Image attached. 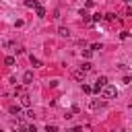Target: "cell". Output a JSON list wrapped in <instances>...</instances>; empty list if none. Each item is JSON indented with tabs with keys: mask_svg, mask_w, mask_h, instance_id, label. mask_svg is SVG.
Instances as JSON below:
<instances>
[{
	"mask_svg": "<svg viewBox=\"0 0 132 132\" xmlns=\"http://www.w3.org/2000/svg\"><path fill=\"white\" fill-rule=\"evenodd\" d=\"M82 56H85V58H91V56H93V50H82Z\"/></svg>",
	"mask_w": 132,
	"mask_h": 132,
	"instance_id": "cell-17",
	"label": "cell"
},
{
	"mask_svg": "<svg viewBox=\"0 0 132 132\" xmlns=\"http://www.w3.org/2000/svg\"><path fill=\"white\" fill-rule=\"evenodd\" d=\"M103 19H105V21H116V14H113V12H107Z\"/></svg>",
	"mask_w": 132,
	"mask_h": 132,
	"instance_id": "cell-14",
	"label": "cell"
},
{
	"mask_svg": "<svg viewBox=\"0 0 132 132\" xmlns=\"http://www.w3.org/2000/svg\"><path fill=\"white\" fill-rule=\"evenodd\" d=\"M85 6H87V8H93V6H95V2H93V0H87V4H85Z\"/></svg>",
	"mask_w": 132,
	"mask_h": 132,
	"instance_id": "cell-21",
	"label": "cell"
},
{
	"mask_svg": "<svg viewBox=\"0 0 132 132\" xmlns=\"http://www.w3.org/2000/svg\"><path fill=\"white\" fill-rule=\"evenodd\" d=\"M128 35H130L128 31H122V33H120V39H128Z\"/></svg>",
	"mask_w": 132,
	"mask_h": 132,
	"instance_id": "cell-19",
	"label": "cell"
},
{
	"mask_svg": "<svg viewBox=\"0 0 132 132\" xmlns=\"http://www.w3.org/2000/svg\"><path fill=\"white\" fill-rule=\"evenodd\" d=\"M124 2H126V4H130V2H132V0H124Z\"/></svg>",
	"mask_w": 132,
	"mask_h": 132,
	"instance_id": "cell-24",
	"label": "cell"
},
{
	"mask_svg": "<svg viewBox=\"0 0 132 132\" xmlns=\"http://www.w3.org/2000/svg\"><path fill=\"white\" fill-rule=\"evenodd\" d=\"M101 19H103V14H99V12H97V14H93V16H91V21H95V23H99V21H101Z\"/></svg>",
	"mask_w": 132,
	"mask_h": 132,
	"instance_id": "cell-13",
	"label": "cell"
},
{
	"mask_svg": "<svg viewBox=\"0 0 132 132\" xmlns=\"http://www.w3.org/2000/svg\"><path fill=\"white\" fill-rule=\"evenodd\" d=\"M23 93H25L23 87H16V89H14V95H23Z\"/></svg>",
	"mask_w": 132,
	"mask_h": 132,
	"instance_id": "cell-18",
	"label": "cell"
},
{
	"mask_svg": "<svg viewBox=\"0 0 132 132\" xmlns=\"http://www.w3.org/2000/svg\"><path fill=\"white\" fill-rule=\"evenodd\" d=\"M4 64H6V66H14V58H12V56H6V58H4Z\"/></svg>",
	"mask_w": 132,
	"mask_h": 132,
	"instance_id": "cell-10",
	"label": "cell"
},
{
	"mask_svg": "<svg viewBox=\"0 0 132 132\" xmlns=\"http://www.w3.org/2000/svg\"><path fill=\"white\" fill-rule=\"evenodd\" d=\"M45 130H47V132H56V130H58V126H54V124H47V126H45Z\"/></svg>",
	"mask_w": 132,
	"mask_h": 132,
	"instance_id": "cell-16",
	"label": "cell"
},
{
	"mask_svg": "<svg viewBox=\"0 0 132 132\" xmlns=\"http://www.w3.org/2000/svg\"><path fill=\"white\" fill-rule=\"evenodd\" d=\"M35 12H37V16H45V8H43V6H39V4L35 6Z\"/></svg>",
	"mask_w": 132,
	"mask_h": 132,
	"instance_id": "cell-8",
	"label": "cell"
},
{
	"mask_svg": "<svg viewBox=\"0 0 132 132\" xmlns=\"http://www.w3.org/2000/svg\"><path fill=\"white\" fill-rule=\"evenodd\" d=\"M101 105H103V103H99V101H91V103H89L91 109H97V107H101Z\"/></svg>",
	"mask_w": 132,
	"mask_h": 132,
	"instance_id": "cell-12",
	"label": "cell"
},
{
	"mask_svg": "<svg viewBox=\"0 0 132 132\" xmlns=\"http://www.w3.org/2000/svg\"><path fill=\"white\" fill-rule=\"evenodd\" d=\"M101 95H103V99H113V97H118V89L113 87V85H103V89H101Z\"/></svg>",
	"mask_w": 132,
	"mask_h": 132,
	"instance_id": "cell-1",
	"label": "cell"
},
{
	"mask_svg": "<svg viewBox=\"0 0 132 132\" xmlns=\"http://www.w3.org/2000/svg\"><path fill=\"white\" fill-rule=\"evenodd\" d=\"M76 80H85V70H74V74H72Z\"/></svg>",
	"mask_w": 132,
	"mask_h": 132,
	"instance_id": "cell-5",
	"label": "cell"
},
{
	"mask_svg": "<svg viewBox=\"0 0 132 132\" xmlns=\"http://www.w3.org/2000/svg\"><path fill=\"white\" fill-rule=\"evenodd\" d=\"M37 4H39L37 0H25V6H27V8H35Z\"/></svg>",
	"mask_w": 132,
	"mask_h": 132,
	"instance_id": "cell-7",
	"label": "cell"
},
{
	"mask_svg": "<svg viewBox=\"0 0 132 132\" xmlns=\"http://www.w3.org/2000/svg\"><path fill=\"white\" fill-rule=\"evenodd\" d=\"M21 105H23V107H31V97L23 93V95H21Z\"/></svg>",
	"mask_w": 132,
	"mask_h": 132,
	"instance_id": "cell-3",
	"label": "cell"
},
{
	"mask_svg": "<svg viewBox=\"0 0 132 132\" xmlns=\"http://www.w3.org/2000/svg\"><path fill=\"white\" fill-rule=\"evenodd\" d=\"M31 80H33V72H25L23 74V82L25 85H31Z\"/></svg>",
	"mask_w": 132,
	"mask_h": 132,
	"instance_id": "cell-4",
	"label": "cell"
},
{
	"mask_svg": "<svg viewBox=\"0 0 132 132\" xmlns=\"http://www.w3.org/2000/svg\"><path fill=\"white\" fill-rule=\"evenodd\" d=\"M91 50H93V52H97V50H101V43H95V45H91Z\"/></svg>",
	"mask_w": 132,
	"mask_h": 132,
	"instance_id": "cell-22",
	"label": "cell"
},
{
	"mask_svg": "<svg viewBox=\"0 0 132 132\" xmlns=\"http://www.w3.org/2000/svg\"><path fill=\"white\" fill-rule=\"evenodd\" d=\"M122 82H124V85H130V76H128V74H126V76H124V78H122Z\"/></svg>",
	"mask_w": 132,
	"mask_h": 132,
	"instance_id": "cell-23",
	"label": "cell"
},
{
	"mask_svg": "<svg viewBox=\"0 0 132 132\" xmlns=\"http://www.w3.org/2000/svg\"><path fill=\"white\" fill-rule=\"evenodd\" d=\"M105 82H107V78H105V76H99V78L95 80V87H91V89H93V93H99V91L103 89V85H105Z\"/></svg>",
	"mask_w": 132,
	"mask_h": 132,
	"instance_id": "cell-2",
	"label": "cell"
},
{
	"mask_svg": "<svg viewBox=\"0 0 132 132\" xmlns=\"http://www.w3.org/2000/svg\"><path fill=\"white\" fill-rule=\"evenodd\" d=\"M93 66H91V62H82V66H80V70H85V72H89Z\"/></svg>",
	"mask_w": 132,
	"mask_h": 132,
	"instance_id": "cell-11",
	"label": "cell"
},
{
	"mask_svg": "<svg viewBox=\"0 0 132 132\" xmlns=\"http://www.w3.org/2000/svg\"><path fill=\"white\" fill-rule=\"evenodd\" d=\"M82 91H85V93H93V89H91L89 85H82Z\"/></svg>",
	"mask_w": 132,
	"mask_h": 132,
	"instance_id": "cell-20",
	"label": "cell"
},
{
	"mask_svg": "<svg viewBox=\"0 0 132 132\" xmlns=\"http://www.w3.org/2000/svg\"><path fill=\"white\" fill-rule=\"evenodd\" d=\"M8 111H10L12 116H19V113H21V107H19V105H10V107H8Z\"/></svg>",
	"mask_w": 132,
	"mask_h": 132,
	"instance_id": "cell-6",
	"label": "cell"
},
{
	"mask_svg": "<svg viewBox=\"0 0 132 132\" xmlns=\"http://www.w3.org/2000/svg\"><path fill=\"white\" fill-rule=\"evenodd\" d=\"M31 64H33V68H37V66H41V62H39L37 58H33V56H31Z\"/></svg>",
	"mask_w": 132,
	"mask_h": 132,
	"instance_id": "cell-15",
	"label": "cell"
},
{
	"mask_svg": "<svg viewBox=\"0 0 132 132\" xmlns=\"http://www.w3.org/2000/svg\"><path fill=\"white\" fill-rule=\"evenodd\" d=\"M58 33H60L62 37H70V31H68L66 27H60V29H58Z\"/></svg>",
	"mask_w": 132,
	"mask_h": 132,
	"instance_id": "cell-9",
	"label": "cell"
}]
</instances>
